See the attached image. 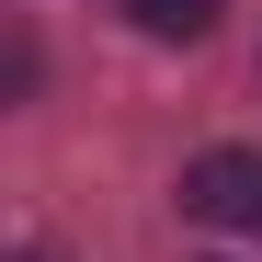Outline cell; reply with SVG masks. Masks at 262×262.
<instances>
[{
	"label": "cell",
	"instance_id": "6da1fadb",
	"mask_svg": "<svg viewBox=\"0 0 262 262\" xmlns=\"http://www.w3.org/2000/svg\"><path fill=\"white\" fill-rule=\"evenodd\" d=\"M183 205L205 216V228H262V160L251 148H205L183 171Z\"/></svg>",
	"mask_w": 262,
	"mask_h": 262
},
{
	"label": "cell",
	"instance_id": "7a4b0ae2",
	"mask_svg": "<svg viewBox=\"0 0 262 262\" xmlns=\"http://www.w3.org/2000/svg\"><path fill=\"white\" fill-rule=\"evenodd\" d=\"M125 12H137V34H160V46H194L228 0H125Z\"/></svg>",
	"mask_w": 262,
	"mask_h": 262
},
{
	"label": "cell",
	"instance_id": "3957f363",
	"mask_svg": "<svg viewBox=\"0 0 262 262\" xmlns=\"http://www.w3.org/2000/svg\"><path fill=\"white\" fill-rule=\"evenodd\" d=\"M23 262H46V251H23Z\"/></svg>",
	"mask_w": 262,
	"mask_h": 262
}]
</instances>
